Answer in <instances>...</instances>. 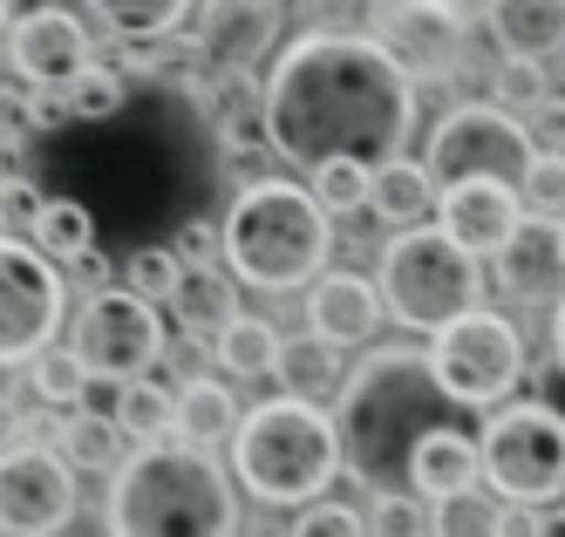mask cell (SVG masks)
I'll use <instances>...</instances> for the list:
<instances>
[{"instance_id":"obj_8","label":"cell","mask_w":565,"mask_h":537,"mask_svg":"<svg viewBox=\"0 0 565 537\" xmlns=\"http://www.w3.org/2000/svg\"><path fill=\"white\" fill-rule=\"evenodd\" d=\"M429 367L443 395H450L457 408H470V416H498V408H511V395L524 388V375H532V361H524V334L511 313H491L477 307L463 313L450 334L429 341Z\"/></svg>"},{"instance_id":"obj_45","label":"cell","mask_w":565,"mask_h":537,"mask_svg":"<svg viewBox=\"0 0 565 537\" xmlns=\"http://www.w3.org/2000/svg\"><path fill=\"white\" fill-rule=\"evenodd\" d=\"M171 253H178L184 266H212V259H218V232H212V225H184Z\"/></svg>"},{"instance_id":"obj_3","label":"cell","mask_w":565,"mask_h":537,"mask_svg":"<svg viewBox=\"0 0 565 537\" xmlns=\"http://www.w3.org/2000/svg\"><path fill=\"white\" fill-rule=\"evenodd\" d=\"M218 259L253 293H313L334 272V218L320 212L313 184L253 178L218 218Z\"/></svg>"},{"instance_id":"obj_9","label":"cell","mask_w":565,"mask_h":537,"mask_svg":"<svg viewBox=\"0 0 565 537\" xmlns=\"http://www.w3.org/2000/svg\"><path fill=\"white\" fill-rule=\"evenodd\" d=\"M539 150L545 143L532 137V122L504 116L498 103H450L436 116V130H429L423 163L436 171V184H477V178L524 184V171L539 163Z\"/></svg>"},{"instance_id":"obj_26","label":"cell","mask_w":565,"mask_h":537,"mask_svg":"<svg viewBox=\"0 0 565 537\" xmlns=\"http://www.w3.org/2000/svg\"><path fill=\"white\" fill-rule=\"evenodd\" d=\"M212 361H218V375L273 382V375H279V361H287V334H279L266 313H238L225 334L212 341Z\"/></svg>"},{"instance_id":"obj_12","label":"cell","mask_w":565,"mask_h":537,"mask_svg":"<svg viewBox=\"0 0 565 537\" xmlns=\"http://www.w3.org/2000/svg\"><path fill=\"white\" fill-rule=\"evenodd\" d=\"M483 21L477 8H457V0H375L369 8V34L409 68V82H450L463 68V28Z\"/></svg>"},{"instance_id":"obj_13","label":"cell","mask_w":565,"mask_h":537,"mask_svg":"<svg viewBox=\"0 0 565 537\" xmlns=\"http://www.w3.org/2000/svg\"><path fill=\"white\" fill-rule=\"evenodd\" d=\"M75 511H83V490L49 442L0 457V530L8 537H68Z\"/></svg>"},{"instance_id":"obj_4","label":"cell","mask_w":565,"mask_h":537,"mask_svg":"<svg viewBox=\"0 0 565 537\" xmlns=\"http://www.w3.org/2000/svg\"><path fill=\"white\" fill-rule=\"evenodd\" d=\"M238 476L212 449L157 442L109 476V537H238Z\"/></svg>"},{"instance_id":"obj_11","label":"cell","mask_w":565,"mask_h":537,"mask_svg":"<svg viewBox=\"0 0 565 537\" xmlns=\"http://www.w3.org/2000/svg\"><path fill=\"white\" fill-rule=\"evenodd\" d=\"M68 347L75 361L89 367V382H109V388H130L143 382L157 361H164V313L137 293H103V300H83L68 320Z\"/></svg>"},{"instance_id":"obj_28","label":"cell","mask_w":565,"mask_h":537,"mask_svg":"<svg viewBox=\"0 0 565 537\" xmlns=\"http://www.w3.org/2000/svg\"><path fill=\"white\" fill-rule=\"evenodd\" d=\"M96 21L109 34H124V49H150V41L191 34L198 8H184V0H96Z\"/></svg>"},{"instance_id":"obj_30","label":"cell","mask_w":565,"mask_h":537,"mask_svg":"<svg viewBox=\"0 0 565 537\" xmlns=\"http://www.w3.org/2000/svg\"><path fill=\"white\" fill-rule=\"evenodd\" d=\"M28 382H34V395H42L49 416L89 408V401H83V395H89V367L75 361V347H68V341H55L49 354H34V361H28Z\"/></svg>"},{"instance_id":"obj_49","label":"cell","mask_w":565,"mask_h":537,"mask_svg":"<svg viewBox=\"0 0 565 537\" xmlns=\"http://www.w3.org/2000/svg\"><path fill=\"white\" fill-rule=\"evenodd\" d=\"M14 21H21V14H8V8H0V55H8V41H14Z\"/></svg>"},{"instance_id":"obj_7","label":"cell","mask_w":565,"mask_h":537,"mask_svg":"<svg viewBox=\"0 0 565 537\" xmlns=\"http://www.w3.org/2000/svg\"><path fill=\"white\" fill-rule=\"evenodd\" d=\"M483 449V490L504 504V511H558L565 497V416L552 401L524 395L498 416H483L477 429Z\"/></svg>"},{"instance_id":"obj_39","label":"cell","mask_w":565,"mask_h":537,"mask_svg":"<svg viewBox=\"0 0 565 537\" xmlns=\"http://www.w3.org/2000/svg\"><path fill=\"white\" fill-rule=\"evenodd\" d=\"M369 537H436L429 530V511H423V497H375V511H369Z\"/></svg>"},{"instance_id":"obj_1","label":"cell","mask_w":565,"mask_h":537,"mask_svg":"<svg viewBox=\"0 0 565 537\" xmlns=\"http://www.w3.org/2000/svg\"><path fill=\"white\" fill-rule=\"evenodd\" d=\"M416 137V82L369 28H300L266 68V150L328 171H388Z\"/></svg>"},{"instance_id":"obj_20","label":"cell","mask_w":565,"mask_h":537,"mask_svg":"<svg viewBox=\"0 0 565 537\" xmlns=\"http://www.w3.org/2000/svg\"><path fill=\"white\" fill-rule=\"evenodd\" d=\"M198 109H205L212 137L225 150L266 143V82L253 68H212L205 82H198Z\"/></svg>"},{"instance_id":"obj_46","label":"cell","mask_w":565,"mask_h":537,"mask_svg":"<svg viewBox=\"0 0 565 537\" xmlns=\"http://www.w3.org/2000/svg\"><path fill=\"white\" fill-rule=\"evenodd\" d=\"M539 524H545L539 511H511V517H504V537H539Z\"/></svg>"},{"instance_id":"obj_44","label":"cell","mask_w":565,"mask_h":537,"mask_svg":"<svg viewBox=\"0 0 565 537\" xmlns=\"http://www.w3.org/2000/svg\"><path fill=\"white\" fill-rule=\"evenodd\" d=\"M34 442V422L21 416V401L14 395H0V457H14V449Z\"/></svg>"},{"instance_id":"obj_2","label":"cell","mask_w":565,"mask_h":537,"mask_svg":"<svg viewBox=\"0 0 565 537\" xmlns=\"http://www.w3.org/2000/svg\"><path fill=\"white\" fill-rule=\"evenodd\" d=\"M463 408L443 395L436 367H429V347H375L369 361L354 367L348 395L334 401V429H341V457H348V476L369 483L375 497H402L409 490V463L416 449L443 429H457Z\"/></svg>"},{"instance_id":"obj_16","label":"cell","mask_w":565,"mask_h":537,"mask_svg":"<svg viewBox=\"0 0 565 537\" xmlns=\"http://www.w3.org/2000/svg\"><path fill=\"white\" fill-rule=\"evenodd\" d=\"M300 313H307V334L328 341V347H341V354L361 347V341H375V326L388 320L375 272H348V266H334L328 279H320Z\"/></svg>"},{"instance_id":"obj_32","label":"cell","mask_w":565,"mask_h":537,"mask_svg":"<svg viewBox=\"0 0 565 537\" xmlns=\"http://www.w3.org/2000/svg\"><path fill=\"white\" fill-rule=\"evenodd\" d=\"M483 103H498L504 116H545L552 109V75H545V62H498L491 68V96Z\"/></svg>"},{"instance_id":"obj_37","label":"cell","mask_w":565,"mask_h":537,"mask_svg":"<svg viewBox=\"0 0 565 537\" xmlns=\"http://www.w3.org/2000/svg\"><path fill=\"white\" fill-rule=\"evenodd\" d=\"M518 197H524V218H539V225H565V150H539V163L524 171Z\"/></svg>"},{"instance_id":"obj_36","label":"cell","mask_w":565,"mask_h":537,"mask_svg":"<svg viewBox=\"0 0 565 537\" xmlns=\"http://www.w3.org/2000/svg\"><path fill=\"white\" fill-rule=\"evenodd\" d=\"M313 197L328 218H361L375 197V171H361V163H328V171H313Z\"/></svg>"},{"instance_id":"obj_21","label":"cell","mask_w":565,"mask_h":537,"mask_svg":"<svg viewBox=\"0 0 565 537\" xmlns=\"http://www.w3.org/2000/svg\"><path fill=\"white\" fill-rule=\"evenodd\" d=\"M483 34L498 41L504 62H545L565 49V0H491Z\"/></svg>"},{"instance_id":"obj_48","label":"cell","mask_w":565,"mask_h":537,"mask_svg":"<svg viewBox=\"0 0 565 537\" xmlns=\"http://www.w3.org/2000/svg\"><path fill=\"white\" fill-rule=\"evenodd\" d=\"M539 537H565V511H545V524H539Z\"/></svg>"},{"instance_id":"obj_38","label":"cell","mask_w":565,"mask_h":537,"mask_svg":"<svg viewBox=\"0 0 565 537\" xmlns=\"http://www.w3.org/2000/svg\"><path fill=\"white\" fill-rule=\"evenodd\" d=\"M42 218H49L42 184L21 178V171L0 178V238H34V232H42Z\"/></svg>"},{"instance_id":"obj_41","label":"cell","mask_w":565,"mask_h":537,"mask_svg":"<svg viewBox=\"0 0 565 537\" xmlns=\"http://www.w3.org/2000/svg\"><path fill=\"white\" fill-rule=\"evenodd\" d=\"M34 130H28V89L21 82H0V143L8 150H21Z\"/></svg>"},{"instance_id":"obj_10","label":"cell","mask_w":565,"mask_h":537,"mask_svg":"<svg viewBox=\"0 0 565 537\" xmlns=\"http://www.w3.org/2000/svg\"><path fill=\"white\" fill-rule=\"evenodd\" d=\"M68 326V272L34 238H0V367H28Z\"/></svg>"},{"instance_id":"obj_14","label":"cell","mask_w":565,"mask_h":537,"mask_svg":"<svg viewBox=\"0 0 565 537\" xmlns=\"http://www.w3.org/2000/svg\"><path fill=\"white\" fill-rule=\"evenodd\" d=\"M8 62L21 75V89H55L68 96L75 75L96 68V41H89V21L75 8H28L14 21V41H8Z\"/></svg>"},{"instance_id":"obj_29","label":"cell","mask_w":565,"mask_h":537,"mask_svg":"<svg viewBox=\"0 0 565 537\" xmlns=\"http://www.w3.org/2000/svg\"><path fill=\"white\" fill-rule=\"evenodd\" d=\"M116 422H124V436L137 449H157V442H178V388L164 382H130V388H116V408H109Z\"/></svg>"},{"instance_id":"obj_31","label":"cell","mask_w":565,"mask_h":537,"mask_svg":"<svg viewBox=\"0 0 565 537\" xmlns=\"http://www.w3.org/2000/svg\"><path fill=\"white\" fill-rule=\"evenodd\" d=\"M34 245H42L55 266H75L83 253H96V218H89V204H83V197H49V218H42V232H34Z\"/></svg>"},{"instance_id":"obj_15","label":"cell","mask_w":565,"mask_h":537,"mask_svg":"<svg viewBox=\"0 0 565 537\" xmlns=\"http://www.w3.org/2000/svg\"><path fill=\"white\" fill-rule=\"evenodd\" d=\"M524 225H532V218H524L518 184H491V178H477V184H443L436 232L450 238V245H463L477 266H483V259H498Z\"/></svg>"},{"instance_id":"obj_6","label":"cell","mask_w":565,"mask_h":537,"mask_svg":"<svg viewBox=\"0 0 565 537\" xmlns=\"http://www.w3.org/2000/svg\"><path fill=\"white\" fill-rule=\"evenodd\" d=\"M375 286H382V307L402 334H450L463 313L483 307V266L450 245L436 225L423 232H395L382 238L375 253Z\"/></svg>"},{"instance_id":"obj_40","label":"cell","mask_w":565,"mask_h":537,"mask_svg":"<svg viewBox=\"0 0 565 537\" xmlns=\"http://www.w3.org/2000/svg\"><path fill=\"white\" fill-rule=\"evenodd\" d=\"M287 537H369V517L361 511H348V504H313V511H300L294 524H287Z\"/></svg>"},{"instance_id":"obj_50","label":"cell","mask_w":565,"mask_h":537,"mask_svg":"<svg viewBox=\"0 0 565 537\" xmlns=\"http://www.w3.org/2000/svg\"><path fill=\"white\" fill-rule=\"evenodd\" d=\"M558 253H565V225H558Z\"/></svg>"},{"instance_id":"obj_33","label":"cell","mask_w":565,"mask_h":537,"mask_svg":"<svg viewBox=\"0 0 565 537\" xmlns=\"http://www.w3.org/2000/svg\"><path fill=\"white\" fill-rule=\"evenodd\" d=\"M504 504L491 497V490H463V497H450V504H429V530L436 537H504Z\"/></svg>"},{"instance_id":"obj_47","label":"cell","mask_w":565,"mask_h":537,"mask_svg":"<svg viewBox=\"0 0 565 537\" xmlns=\"http://www.w3.org/2000/svg\"><path fill=\"white\" fill-rule=\"evenodd\" d=\"M552 367H558V375H565V300L552 307Z\"/></svg>"},{"instance_id":"obj_35","label":"cell","mask_w":565,"mask_h":537,"mask_svg":"<svg viewBox=\"0 0 565 537\" xmlns=\"http://www.w3.org/2000/svg\"><path fill=\"white\" fill-rule=\"evenodd\" d=\"M178 279H184V259L171 253V245H143V253H130V266H124V293H137L150 307H171Z\"/></svg>"},{"instance_id":"obj_43","label":"cell","mask_w":565,"mask_h":537,"mask_svg":"<svg viewBox=\"0 0 565 537\" xmlns=\"http://www.w3.org/2000/svg\"><path fill=\"white\" fill-rule=\"evenodd\" d=\"M62 122H75V116H68V96H55V89H28V130H34V137L62 130Z\"/></svg>"},{"instance_id":"obj_23","label":"cell","mask_w":565,"mask_h":537,"mask_svg":"<svg viewBox=\"0 0 565 537\" xmlns=\"http://www.w3.org/2000/svg\"><path fill=\"white\" fill-rule=\"evenodd\" d=\"M436 204H443V184H436L429 163L402 157V163H388V171H375L369 218H382L388 238H395V232H423V225H436Z\"/></svg>"},{"instance_id":"obj_34","label":"cell","mask_w":565,"mask_h":537,"mask_svg":"<svg viewBox=\"0 0 565 537\" xmlns=\"http://www.w3.org/2000/svg\"><path fill=\"white\" fill-rule=\"evenodd\" d=\"M124 103H130V82H124V68H116V62L83 68V75H75V89H68V116L75 122H109Z\"/></svg>"},{"instance_id":"obj_24","label":"cell","mask_w":565,"mask_h":537,"mask_svg":"<svg viewBox=\"0 0 565 537\" xmlns=\"http://www.w3.org/2000/svg\"><path fill=\"white\" fill-rule=\"evenodd\" d=\"M171 320L184 326V341H218L225 326L238 320V286L225 266H184L178 279V300H171Z\"/></svg>"},{"instance_id":"obj_19","label":"cell","mask_w":565,"mask_h":537,"mask_svg":"<svg viewBox=\"0 0 565 537\" xmlns=\"http://www.w3.org/2000/svg\"><path fill=\"white\" fill-rule=\"evenodd\" d=\"M491 279L511 307H558L565 300V253H558V225H524L504 253L491 259Z\"/></svg>"},{"instance_id":"obj_27","label":"cell","mask_w":565,"mask_h":537,"mask_svg":"<svg viewBox=\"0 0 565 537\" xmlns=\"http://www.w3.org/2000/svg\"><path fill=\"white\" fill-rule=\"evenodd\" d=\"M238 395H232V382H184L178 388V442H191V449H232V436H238Z\"/></svg>"},{"instance_id":"obj_42","label":"cell","mask_w":565,"mask_h":537,"mask_svg":"<svg viewBox=\"0 0 565 537\" xmlns=\"http://www.w3.org/2000/svg\"><path fill=\"white\" fill-rule=\"evenodd\" d=\"M68 279L83 286V300H103V293H116V259L109 253H83L68 266Z\"/></svg>"},{"instance_id":"obj_18","label":"cell","mask_w":565,"mask_h":537,"mask_svg":"<svg viewBox=\"0 0 565 537\" xmlns=\"http://www.w3.org/2000/svg\"><path fill=\"white\" fill-rule=\"evenodd\" d=\"M34 442H49L75 476H116V470L137 457V442L124 436V422H116L109 408H68V416H42V422H34Z\"/></svg>"},{"instance_id":"obj_17","label":"cell","mask_w":565,"mask_h":537,"mask_svg":"<svg viewBox=\"0 0 565 537\" xmlns=\"http://www.w3.org/2000/svg\"><path fill=\"white\" fill-rule=\"evenodd\" d=\"M279 28H287V14L273 0H205L191 21V41L205 49L212 68H253L279 41Z\"/></svg>"},{"instance_id":"obj_5","label":"cell","mask_w":565,"mask_h":537,"mask_svg":"<svg viewBox=\"0 0 565 537\" xmlns=\"http://www.w3.org/2000/svg\"><path fill=\"white\" fill-rule=\"evenodd\" d=\"M341 429L334 408H313L294 395H266L246 408V422L232 436V476L259 511H313L328 504V490L341 483Z\"/></svg>"},{"instance_id":"obj_22","label":"cell","mask_w":565,"mask_h":537,"mask_svg":"<svg viewBox=\"0 0 565 537\" xmlns=\"http://www.w3.org/2000/svg\"><path fill=\"white\" fill-rule=\"evenodd\" d=\"M477 483H483V449L463 429L429 436L416 449V463H409V497H429V504H450V497H463V490H477Z\"/></svg>"},{"instance_id":"obj_25","label":"cell","mask_w":565,"mask_h":537,"mask_svg":"<svg viewBox=\"0 0 565 537\" xmlns=\"http://www.w3.org/2000/svg\"><path fill=\"white\" fill-rule=\"evenodd\" d=\"M348 382H354V367H348V354H341V347L313 341V334H307V341H287V361H279V395L328 408V401H341V395H348Z\"/></svg>"}]
</instances>
